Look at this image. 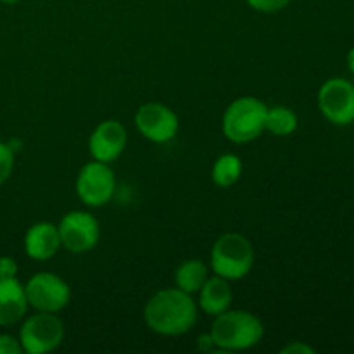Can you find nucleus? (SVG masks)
Listing matches in <instances>:
<instances>
[{"mask_svg":"<svg viewBox=\"0 0 354 354\" xmlns=\"http://www.w3.org/2000/svg\"><path fill=\"white\" fill-rule=\"evenodd\" d=\"M61 245L71 254L88 252L99 244L100 225L88 211L75 209L66 213L57 223Z\"/></svg>","mask_w":354,"mask_h":354,"instance_id":"nucleus-9","label":"nucleus"},{"mask_svg":"<svg viewBox=\"0 0 354 354\" xmlns=\"http://www.w3.org/2000/svg\"><path fill=\"white\" fill-rule=\"evenodd\" d=\"M299 128V118L287 106H268L266 113V131L275 137H289Z\"/></svg>","mask_w":354,"mask_h":354,"instance_id":"nucleus-17","label":"nucleus"},{"mask_svg":"<svg viewBox=\"0 0 354 354\" xmlns=\"http://www.w3.org/2000/svg\"><path fill=\"white\" fill-rule=\"evenodd\" d=\"M348 69L354 75V47L348 52Z\"/></svg>","mask_w":354,"mask_h":354,"instance_id":"nucleus-24","label":"nucleus"},{"mask_svg":"<svg viewBox=\"0 0 354 354\" xmlns=\"http://www.w3.org/2000/svg\"><path fill=\"white\" fill-rule=\"evenodd\" d=\"M138 133L152 144H168L180 130L178 114L162 102H145L135 113Z\"/></svg>","mask_w":354,"mask_h":354,"instance_id":"nucleus-10","label":"nucleus"},{"mask_svg":"<svg viewBox=\"0 0 354 354\" xmlns=\"http://www.w3.org/2000/svg\"><path fill=\"white\" fill-rule=\"evenodd\" d=\"M245 3H248L251 9H254L256 12L273 14L286 9L290 3V0H245Z\"/></svg>","mask_w":354,"mask_h":354,"instance_id":"nucleus-19","label":"nucleus"},{"mask_svg":"<svg viewBox=\"0 0 354 354\" xmlns=\"http://www.w3.org/2000/svg\"><path fill=\"white\" fill-rule=\"evenodd\" d=\"M318 109L328 123L349 127L354 123V83L334 76L322 83L317 95Z\"/></svg>","mask_w":354,"mask_h":354,"instance_id":"nucleus-7","label":"nucleus"},{"mask_svg":"<svg viewBox=\"0 0 354 354\" xmlns=\"http://www.w3.org/2000/svg\"><path fill=\"white\" fill-rule=\"evenodd\" d=\"M64 335V324L57 317V313L37 311L35 315L23 318L17 339H19L23 353L47 354L55 351L62 344Z\"/></svg>","mask_w":354,"mask_h":354,"instance_id":"nucleus-5","label":"nucleus"},{"mask_svg":"<svg viewBox=\"0 0 354 354\" xmlns=\"http://www.w3.org/2000/svg\"><path fill=\"white\" fill-rule=\"evenodd\" d=\"M14 159H16V154H14L12 145L0 140V185H3L12 175Z\"/></svg>","mask_w":354,"mask_h":354,"instance_id":"nucleus-18","label":"nucleus"},{"mask_svg":"<svg viewBox=\"0 0 354 354\" xmlns=\"http://www.w3.org/2000/svg\"><path fill=\"white\" fill-rule=\"evenodd\" d=\"M197 318V301L178 287L158 290L144 306V322L149 330L165 337L187 334L196 327Z\"/></svg>","mask_w":354,"mask_h":354,"instance_id":"nucleus-1","label":"nucleus"},{"mask_svg":"<svg viewBox=\"0 0 354 354\" xmlns=\"http://www.w3.org/2000/svg\"><path fill=\"white\" fill-rule=\"evenodd\" d=\"M268 106L252 95L232 100L221 118V130L227 140L234 144H249L266 131Z\"/></svg>","mask_w":354,"mask_h":354,"instance_id":"nucleus-3","label":"nucleus"},{"mask_svg":"<svg viewBox=\"0 0 354 354\" xmlns=\"http://www.w3.org/2000/svg\"><path fill=\"white\" fill-rule=\"evenodd\" d=\"M128 131L118 120H104L93 128L88 137V152L92 159L111 165L124 152Z\"/></svg>","mask_w":354,"mask_h":354,"instance_id":"nucleus-11","label":"nucleus"},{"mask_svg":"<svg viewBox=\"0 0 354 354\" xmlns=\"http://www.w3.org/2000/svg\"><path fill=\"white\" fill-rule=\"evenodd\" d=\"M30 308L45 313H59L71 301V287L62 277L52 272H38L24 283Z\"/></svg>","mask_w":354,"mask_h":354,"instance_id":"nucleus-8","label":"nucleus"},{"mask_svg":"<svg viewBox=\"0 0 354 354\" xmlns=\"http://www.w3.org/2000/svg\"><path fill=\"white\" fill-rule=\"evenodd\" d=\"M242 171H244V162L237 154H221L216 158L211 168V180L214 185L221 187V189H228V187L235 185L241 180Z\"/></svg>","mask_w":354,"mask_h":354,"instance_id":"nucleus-16","label":"nucleus"},{"mask_svg":"<svg viewBox=\"0 0 354 354\" xmlns=\"http://www.w3.org/2000/svg\"><path fill=\"white\" fill-rule=\"evenodd\" d=\"M23 248L28 258L33 261H48L59 252L61 237H59L57 225L50 221H38L31 225L23 239Z\"/></svg>","mask_w":354,"mask_h":354,"instance_id":"nucleus-12","label":"nucleus"},{"mask_svg":"<svg viewBox=\"0 0 354 354\" xmlns=\"http://www.w3.org/2000/svg\"><path fill=\"white\" fill-rule=\"evenodd\" d=\"M216 351H248L265 337V325L254 313L245 310H227L214 317L209 330Z\"/></svg>","mask_w":354,"mask_h":354,"instance_id":"nucleus-2","label":"nucleus"},{"mask_svg":"<svg viewBox=\"0 0 354 354\" xmlns=\"http://www.w3.org/2000/svg\"><path fill=\"white\" fill-rule=\"evenodd\" d=\"M28 310L24 283L19 279L0 280V327H12L23 322Z\"/></svg>","mask_w":354,"mask_h":354,"instance_id":"nucleus-13","label":"nucleus"},{"mask_svg":"<svg viewBox=\"0 0 354 354\" xmlns=\"http://www.w3.org/2000/svg\"><path fill=\"white\" fill-rule=\"evenodd\" d=\"M315 348L303 341H292L280 349V354H315Z\"/></svg>","mask_w":354,"mask_h":354,"instance_id":"nucleus-22","label":"nucleus"},{"mask_svg":"<svg viewBox=\"0 0 354 354\" xmlns=\"http://www.w3.org/2000/svg\"><path fill=\"white\" fill-rule=\"evenodd\" d=\"M2 3H7V6H14V3L21 2V0H0Z\"/></svg>","mask_w":354,"mask_h":354,"instance_id":"nucleus-25","label":"nucleus"},{"mask_svg":"<svg viewBox=\"0 0 354 354\" xmlns=\"http://www.w3.org/2000/svg\"><path fill=\"white\" fill-rule=\"evenodd\" d=\"M254 266V248L245 235L228 232L211 248L209 270L230 282L245 279Z\"/></svg>","mask_w":354,"mask_h":354,"instance_id":"nucleus-4","label":"nucleus"},{"mask_svg":"<svg viewBox=\"0 0 354 354\" xmlns=\"http://www.w3.org/2000/svg\"><path fill=\"white\" fill-rule=\"evenodd\" d=\"M234 303V289L230 286V280L221 279L213 275L204 282L197 292V306L207 317H218L223 311L230 310Z\"/></svg>","mask_w":354,"mask_h":354,"instance_id":"nucleus-14","label":"nucleus"},{"mask_svg":"<svg viewBox=\"0 0 354 354\" xmlns=\"http://www.w3.org/2000/svg\"><path fill=\"white\" fill-rule=\"evenodd\" d=\"M23 348H21L19 339L14 337L10 334H0V354H21Z\"/></svg>","mask_w":354,"mask_h":354,"instance_id":"nucleus-20","label":"nucleus"},{"mask_svg":"<svg viewBox=\"0 0 354 354\" xmlns=\"http://www.w3.org/2000/svg\"><path fill=\"white\" fill-rule=\"evenodd\" d=\"M173 279H175V287L194 296V294L199 292L204 282L209 279V266L203 259H185L176 266Z\"/></svg>","mask_w":354,"mask_h":354,"instance_id":"nucleus-15","label":"nucleus"},{"mask_svg":"<svg viewBox=\"0 0 354 354\" xmlns=\"http://www.w3.org/2000/svg\"><path fill=\"white\" fill-rule=\"evenodd\" d=\"M197 348H199V351H203V353L216 351V346H214L213 337H211L209 332H207V334L199 335V339H197Z\"/></svg>","mask_w":354,"mask_h":354,"instance_id":"nucleus-23","label":"nucleus"},{"mask_svg":"<svg viewBox=\"0 0 354 354\" xmlns=\"http://www.w3.org/2000/svg\"><path fill=\"white\" fill-rule=\"evenodd\" d=\"M75 190L85 206L102 207L113 201L116 192V175L107 162L92 159L80 168Z\"/></svg>","mask_w":354,"mask_h":354,"instance_id":"nucleus-6","label":"nucleus"},{"mask_svg":"<svg viewBox=\"0 0 354 354\" xmlns=\"http://www.w3.org/2000/svg\"><path fill=\"white\" fill-rule=\"evenodd\" d=\"M17 272H19V266H17L16 259L9 258V256L0 258V280L17 279Z\"/></svg>","mask_w":354,"mask_h":354,"instance_id":"nucleus-21","label":"nucleus"}]
</instances>
